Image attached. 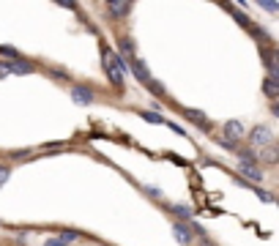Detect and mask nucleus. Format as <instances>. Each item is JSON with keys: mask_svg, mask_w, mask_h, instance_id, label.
Here are the masks:
<instances>
[{"mask_svg": "<svg viewBox=\"0 0 279 246\" xmlns=\"http://www.w3.org/2000/svg\"><path fill=\"white\" fill-rule=\"evenodd\" d=\"M263 66L268 69V77H277V74H279L277 49H274V47H263Z\"/></svg>", "mask_w": 279, "mask_h": 246, "instance_id": "5", "label": "nucleus"}, {"mask_svg": "<svg viewBox=\"0 0 279 246\" xmlns=\"http://www.w3.org/2000/svg\"><path fill=\"white\" fill-rule=\"evenodd\" d=\"M8 178H11V167L8 164H0V186H6Z\"/></svg>", "mask_w": 279, "mask_h": 246, "instance_id": "19", "label": "nucleus"}, {"mask_svg": "<svg viewBox=\"0 0 279 246\" xmlns=\"http://www.w3.org/2000/svg\"><path fill=\"white\" fill-rule=\"evenodd\" d=\"M72 99L77 101V104H93V101H96V96H93V90H90V88H82V85H74V88H72Z\"/></svg>", "mask_w": 279, "mask_h": 246, "instance_id": "7", "label": "nucleus"}, {"mask_svg": "<svg viewBox=\"0 0 279 246\" xmlns=\"http://www.w3.org/2000/svg\"><path fill=\"white\" fill-rule=\"evenodd\" d=\"M140 118H143V121H148V123H159V126H161V123H167L161 115H156V112H148V110L140 112Z\"/></svg>", "mask_w": 279, "mask_h": 246, "instance_id": "16", "label": "nucleus"}, {"mask_svg": "<svg viewBox=\"0 0 279 246\" xmlns=\"http://www.w3.org/2000/svg\"><path fill=\"white\" fill-rule=\"evenodd\" d=\"M233 17H236V19H238V22H241V25H243V28L249 30V25H252V22H249V17H246V14H243V11H241V8H236V11H233Z\"/></svg>", "mask_w": 279, "mask_h": 246, "instance_id": "20", "label": "nucleus"}, {"mask_svg": "<svg viewBox=\"0 0 279 246\" xmlns=\"http://www.w3.org/2000/svg\"><path fill=\"white\" fill-rule=\"evenodd\" d=\"M249 33H252V39H255V41H260L263 47H268V41H271V36H268L263 28H257V25H249Z\"/></svg>", "mask_w": 279, "mask_h": 246, "instance_id": "14", "label": "nucleus"}, {"mask_svg": "<svg viewBox=\"0 0 279 246\" xmlns=\"http://www.w3.org/2000/svg\"><path fill=\"white\" fill-rule=\"evenodd\" d=\"M225 134H227V140L238 142V137L246 134V129H243V123H238V121H227L225 123Z\"/></svg>", "mask_w": 279, "mask_h": 246, "instance_id": "11", "label": "nucleus"}, {"mask_svg": "<svg viewBox=\"0 0 279 246\" xmlns=\"http://www.w3.org/2000/svg\"><path fill=\"white\" fill-rule=\"evenodd\" d=\"M257 6H260V8H266V11H279V3H268V0H260Z\"/></svg>", "mask_w": 279, "mask_h": 246, "instance_id": "23", "label": "nucleus"}, {"mask_svg": "<svg viewBox=\"0 0 279 246\" xmlns=\"http://www.w3.org/2000/svg\"><path fill=\"white\" fill-rule=\"evenodd\" d=\"M238 172H241V175H246L252 183H260V181H263V170L257 167V164H243V162H238Z\"/></svg>", "mask_w": 279, "mask_h": 246, "instance_id": "8", "label": "nucleus"}, {"mask_svg": "<svg viewBox=\"0 0 279 246\" xmlns=\"http://www.w3.org/2000/svg\"><path fill=\"white\" fill-rule=\"evenodd\" d=\"M219 145H222V148H225V151H233V153H236V151H238V142H233V140H227V137H222V140H219Z\"/></svg>", "mask_w": 279, "mask_h": 246, "instance_id": "21", "label": "nucleus"}, {"mask_svg": "<svg viewBox=\"0 0 279 246\" xmlns=\"http://www.w3.org/2000/svg\"><path fill=\"white\" fill-rule=\"evenodd\" d=\"M145 88H148L154 96H164V85H161V82H156V80H151L148 85H145Z\"/></svg>", "mask_w": 279, "mask_h": 246, "instance_id": "17", "label": "nucleus"}, {"mask_svg": "<svg viewBox=\"0 0 279 246\" xmlns=\"http://www.w3.org/2000/svg\"><path fill=\"white\" fill-rule=\"evenodd\" d=\"M263 93H266L268 99H279V80L277 77L266 74V80H263Z\"/></svg>", "mask_w": 279, "mask_h": 246, "instance_id": "12", "label": "nucleus"}, {"mask_svg": "<svg viewBox=\"0 0 279 246\" xmlns=\"http://www.w3.org/2000/svg\"><path fill=\"white\" fill-rule=\"evenodd\" d=\"M44 246H69V244H63V241H60V238H49V241H47V244H44Z\"/></svg>", "mask_w": 279, "mask_h": 246, "instance_id": "24", "label": "nucleus"}, {"mask_svg": "<svg viewBox=\"0 0 279 246\" xmlns=\"http://www.w3.org/2000/svg\"><path fill=\"white\" fill-rule=\"evenodd\" d=\"M170 211L175 213V216H181L184 222H192V213H195L189 205H170Z\"/></svg>", "mask_w": 279, "mask_h": 246, "instance_id": "15", "label": "nucleus"}, {"mask_svg": "<svg viewBox=\"0 0 279 246\" xmlns=\"http://www.w3.org/2000/svg\"><path fill=\"white\" fill-rule=\"evenodd\" d=\"M257 162H263V164H268V167H274V164L279 162V145H266L260 153H257Z\"/></svg>", "mask_w": 279, "mask_h": 246, "instance_id": "6", "label": "nucleus"}, {"mask_svg": "<svg viewBox=\"0 0 279 246\" xmlns=\"http://www.w3.org/2000/svg\"><path fill=\"white\" fill-rule=\"evenodd\" d=\"M0 55H11L14 60H19V58H22V55H19L14 47H0Z\"/></svg>", "mask_w": 279, "mask_h": 246, "instance_id": "22", "label": "nucleus"}, {"mask_svg": "<svg viewBox=\"0 0 279 246\" xmlns=\"http://www.w3.org/2000/svg\"><path fill=\"white\" fill-rule=\"evenodd\" d=\"M58 238L63 241V244H74V241L80 238V233H74V230H63V233H60Z\"/></svg>", "mask_w": 279, "mask_h": 246, "instance_id": "18", "label": "nucleus"}, {"mask_svg": "<svg viewBox=\"0 0 279 246\" xmlns=\"http://www.w3.org/2000/svg\"><path fill=\"white\" fill-rule=\"evenodd\" d=\"M184 115H186V118H189V121H195V123H197V126H200V129H205V131H208V129H211V121H208V118H205V115H202V112H200V110H184Z\"/></svg>", "mask_w": 279, "mask_h": 246, "instance_id": "13", "label": "nucleus"}, {"mask_svg": "<svg viewBox=\"0 0 279 246\" xmlns=\"http://www.w3.org/2000/svg\"><path fill=\"white\" fill-rule=\"evenodd\" d=\"M8 66V74H33L36 71V66L33 63H28V60H11V63H6Z\"/></svg>", "mask_w": 279, "mask_h": 246, "instance_id": "10", "label": "nucleus"}, {"mask_svg": "<svg viewBox=\"0 0 279 246\" xmlns=\"http://www.w3.org/2000/svg\"><path fill=\"white\" fill-rule=\"evenodd\" d=\"M101 58H104V71H107V77H110V82H113L115 88H123L126 85V74H129V66L123 63V60L118 58V55L113 52V49L104 44L101 47Z\"/></svg>", "mask_w": 279, "mask_h": 246, "instance_id": "1", "label": "nucleus"}, {"mask_svg": "<svg viewBox=\"0 0 279 246\" xmlns=\"http://www.w3.org/2000/svg\"><path fill=\"white\" fill-rule=\"evenodd\" d=\"M6 77H8V66L0 60V80H6Z\"/></svg>", "mask_w": 279, "mask_h": 246, "instance_id": "25", "label": "nucleus"}, {"mask_svg": "<svg viewBox=\"0 0 279 246\" xmlns=\"http://www.w3.org/2000/svg\"><path fill=\"white\" fill-rule=\"evenodd\" d=\"M172 233H175L178 244H184V246H189L192 241H195V233H189V227H186L184 222H175V224H172Z\"/></svg>", "mask_w": 279, "mask_h": 246, "instance_id": "9", "label": "nucleus"}, {"mask_svg": "<svg viewBox=\"0 0 279 246\" xmlns=\"http://www.w3.org/2000/svg\"><path fill=\"white\" fill-rule=\"evenodd\" d=\"M274 142V134H271V129L268 126H255V129L249 131V145L255 148H266V145H271Z\"/></svg>", "mask_w": 279, "mask_h": 246, "instance_id": "2", "label": "nucleus"}, {"mask_svg": "<svg viewBox=\"0 0 279 246\" xmlns=\"http://www.w3.org/2000/svg\"><path fill=\"white\" fill-rule=\"evenodd\" d=\"M126 66H129V71H131V74H134L140 82H143V85H148V82L154 80V77H151V71H148V66H145L140 58H131Z\"/></svg>", "mask_w": 279, "mask_h": 246, "instance_id": "4", "label": "nucleus"}, {"mask_svg": "<svg viewBox=\"0 0 279 246\" xmlns=\"http://www.w3.org/2000/svg\"><path fill=\"white\" fill-rule=\"evenodd\" d=\"M104 11H107L113 19H123V17H129L131 3L129 0H110V3H104Z\"/></svg>", "mask_w": 279, "mask_h": 246, "instance_id": "3", "label": "nucleus"}]
</instances>
